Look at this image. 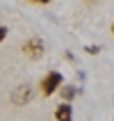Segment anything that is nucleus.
<instances>
[{
    "instance_id": "nucleus-7",
    "label": "nucleus",
    "mask_w": 114,
    "mask_h": 121,
    "mask_svg": "<svg viewBox=\"0 0 114 121\" xmlns=\"http://www.w3.org/2000/svg\"><path fill=\"white\" fill-rule=\"evenodd\" d=\"M5 39H7V27H5V25H0V43H2Z\"/></svg>"
},
{
    "instance_id": "nucleus-2",
    "label": "nucleus",
    "mask_w": 114,
    "mask_h": 121,
    "mask_svg": "<svg viewBox=\"0 0 114 121\" xmlns=\"http://www.w3.org/2000/svg\"><path fill=\"white\" fill-rule=\"evenodd\" d=\"M21 48H23V53H25L30 60H41L43 53H46V46H43V41H41L39 37H30V39H25Z\"/></svg>"
},
{
    "instance_id": "nucleus-6",
    "label": "nucleus",
    "mask_w": 114,
    "mask_h": 121,
    "mask_svg": "<svg viewBox=\"0 0 114 121\" xmlns=\"http://www.w3.org/2000/svg\"><path fill=\"white\" fill-rule=\"evenodd\" d=\"M84 53H89V55H98L101 53V46L96 43V46H84Z\"/></svg>"
},
{
    "instance_id": "nucleus-9",
    "label": "nucleus",
    "mask_w": 114,
    "mask_h": 121,
    "mask_svg": "<svg viewBox=\"0 0 114 121\" xmlns=\"http://www.w3.org/2000/svg\"><path fill=\"white\" fill-rule=\"evenodd\" d=\"M112 32H114V25H112Z\"/></svg>"
},
{
    "instance_id": "nucleus-1",
    "label": "nucleus",
    "mask_w": 114,
    "mask_h": 121,
    "mask_svg": "<svg viewBox=\"0 0 114 121\" xmlns=\"http://www.w3.org/2000/svg\"><path fill=\"white\" fill-rule=\"evenodd\" d=\"M62 82H64V78H62L59 71H48L46 78H43L41 85H39V87H41V94H43V96H53L55 91L62 87Z\"/></svg>"
},
{
    "instance_id": "nucleus-8",
    "label": "nucleus",
    "mask_w": 114,
    "mask_h": 121,
    "mask_svg": "<svg viewBox=\"0 0 114 121\" xmlns=\"http://www.w3.org/2000/svg\"><path fill=\"white\" fill-rule=\"evenodd\" d=\"M30 2H37V5H48V2H53V0H30Z\"/></svg>"
},
{
    "instance_id": "nucleus-4",
    "label": "nucleus",
    "mask_w": 114,
    "mask_h": 121,
    "mask_svg": "<svg viewBox=\"0 0 114 121\" xmlns=\"http://www.w3.org/2000/svg\"><path fill=\"white\" fill-rule=\"evenodd\" d=\"M55 121H73V108H71V103H59L55 108Z\"/></svg>"
},
{
    "instance_id": "nucleus-3",
    "label": "nucleus",
    "mask_w": 114,
    "mask_h": 121,
    "mask_svg": "<svg viewBox=\"0 0 114 121\" xmlns=\"http://www.w3.org/2000/svg\"><path fill=\"white\" fill-rule=\"evenodd\" d=\"M32 98H34V87L27 85V82L18 85V87L12 91V103H14V105H27Z\"/></svg>"
},
{
    "instance_id": "nucleus-5",
    "label": "nucleus",
    "mask_w": 114,
    "mask_h": 121,
    "mask_svg": "<svg viewBox=\"0 0 114 121\" xmlns=\"http://www.w3.org/2000/svg\"><path fill=\"white\" fill-rule=\"evenodd\" d=\"M57 91H59V96L64 98V103H71L75 96L80 94V87H75V85H64V87L57 89Z\"/></svg>"
}]
</instances>
